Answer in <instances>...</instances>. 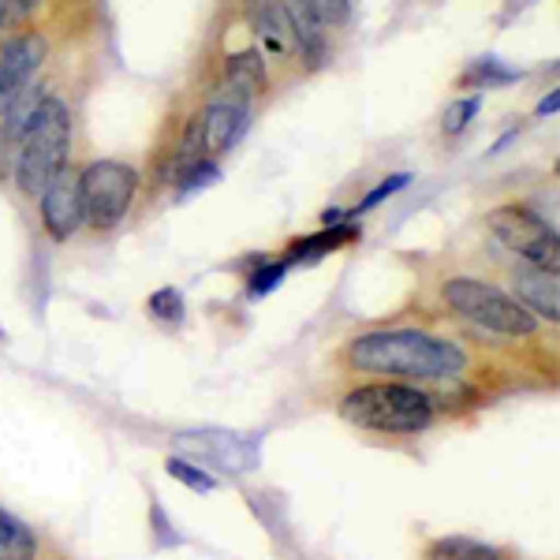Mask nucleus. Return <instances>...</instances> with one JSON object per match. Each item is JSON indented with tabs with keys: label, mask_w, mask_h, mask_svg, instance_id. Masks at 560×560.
I'll list each match as a JSON object with an SVG mask.
<instances>
[{
	"label": "nucleus",
	"mask_w": 560,
	"mask_h": 560,
	"mask_svg": "<svg viewBox=\"0 0 560 560\" xmlns=\"http://www.w3.org/2000/svg\"><path fill=\"white\" fill-rule=\"evenodd\" d=\"M306 4H311L314 20H318L325 31H329V26H345L348 15H351L348 0H306Z\"/></svg>",
	"instance_id": "21"
},
{
	"label": "nucleus",
	"mask_w": 560,
	"mask_h": 560,
	"mask_svg": "<svg viewBox=\"0 0 560 560\" xmlns=\"http://www.w3.org/2000/svg\"><path fill=\"white\" fill-rule=\"evenodd\" d=\"M348 363L359 374L445 382V377H456L467 366V355L453 340L430 337V332L419 329H377L351 340Z\"/></svg>",
	"instance_id": "1"
},
{
	"label": "nucleus",
	"mask_w": 560,
	"mask_h": 560,
	"mask_svg": "<svg viewBox=\"0 0 560 560\" xmlns=\"http://www.w3.org/2000/svg\"><path fill=\"white\" fill-rule=\"evenodd\" d=\"M224 86L240 90V94H247V97L266 90V65H261L258 49L232 52L229 65H224Z\"/></svg>",
	"instance_id": "13"
},
{
	"label": "nucleus",
	"mask_w": 560,
	"mask_h": 560,
	"mask_svg": "<svg viewBox=\"0 0 560 560\" xmlns=\"http://www.w3.org/2000/svg\"><path fill=\"white\" fill-rule=\"evenodd\" d=\"M516 300L527 306L535 318L557 322L560 318V288H557V273L549 269H520L516 273Z\"/></svg>",
	"instance_id": "10"
},
{
	"label": "nucleus",
	"mask_w": 560,
	"mask_h": 560,
	"mask_svg": "<svg viewBox=\"0 0 560 560\" xmlns=\"http://www.w3.org/2000/svg\"><path fill=\"white\" fill-rule=\"evenodd\" d=\"M284 15H288V26H292V38L300 42L306 65H322L329 42H325V26L314 20L311 4H306V0H284Z\"/></svg>",
	"instance_id": "11"
},
{
	"label": "nucleus",
	"mask_w": 560,
	"mask_h": 560,
	"mask_svg": "<svg viewBox=\"0 0 560 560\" xmlns=\"http://www.w3.org/2000/svg\"><path fill=\"white\" fill-rule=\"evenodd\" d=\"M71 153V113L60 97H42L31 113L15 153V184L23 195L38 198L49 179L68 168Z\"/></svg>",
	"instance_id": "2"
},
{
	"label": "nucleus",
	"mask_w": 560,
	"mask_h": 560,
	"mask_svg": "<svg viewBox=\"0 0 560 560\" xmlns=\"http://www.w3.org/2000/svg\"><path fill=\"white\" fill-rule=\"evenodd\" d=\"M42 198V221H45V232H49L57 243L71 240L79 232V224L86 221L83 213V191H79V176L65 168L49 179V187L38 195Z\"/></svg>",
	"instance_id": "9"
},
{
	"label": "nucleus",
	"mask_w": 560,
	"mask_h": 560,
	"mask_svg": "<svg viewBox=\"0 0 560 560\" xmlns=\"http://www.w3.org/2000/svg\"><path fill=\"white\" fill-rule=\"evenodd\" d=\"M284 273H288L284 261H273V266H261V269H255V273L247 277V288H250L255 295H266V292H273L280 280H284Z\"/></svg>",
	"instance_id": "23"
},
{
	"label": "nucleus",
	"mask_w": 560,
	"mask_h": 560,
	"mask_svg": "<svg viewBox=\"0 0 560 560\" xmlns=\"http://www.w3.org/2000/svg\"><path fill=\"white\" fill-rule=\"evenodd\" d=\"M198 124H202L206 153H229L243 135H247L250 97L240 94V90H232V86H221L213 102L206 105V113L198 116Z\"/></svg>",
	"instance_id": "7"
},
{
	"label": "nucleus",
	"mask_w": 560,
	"mask_h": 560,
	"mask_svg": "<svg viewBox=\"0 0 560 560\" xmlns=\"http://www.w3.org/2000/svg\"><path fill=\"white\" fill-rule=\"evenodd\" d=\"M445 303L453 306L456 314H464L467 322L482 325V329H490V332H501V337H535L538 332L535 314H530L516 295L501 292V288L486 284V280L453 277L445 284Z\"/></svg>",
	"instance_id": "4"
},
{
	"label": "nucleus",
	"mask_w": 560,
	"mask_h": 560,
	"mask_svg": "<svg viewBox=\"0 0 560 560\" xmlns=\"http://www.w3.org/2000/svg\"><path fill=\"white\" fill-rule=\"evenodd\" d=\"M427 560H501L493 546L471 538H438L430 546Z\"/></svg>",
	"instance_id": "16"
},
{
	"label": "nucleus",
	"mask_w": 560,
	"mask_h": 560,
	"mask_svg": "<svg viewBox=\"0 0 560 560\" xmlns=\"http://www.w3.org/2000/svg\"><path fill=\"white\" fill-rule=\"evenodd\" d=\"M165 471L176 478V482H184V486H191L195 493H210L213 490V475H206V471H198L195 464H187V459H179L173 456L165 464Z\"/></svg>",
	"instance_id": "18"
},
{
	"label": "nucleus",
	"mask_w": 560,
	"mask_h": 560,
	"mask_svg": "<svg viewBox=\"0 0 560 560\" xmlns=\"http://www.w3.org/2000/svg\"><path fill=\"white\" fill-rule=\"evenodd\" d=\"M34 553H38V541H34L31 527L0 512V560H34Z\"/></svg>",
	"instance_id": "15"
},
{
	"label": "nucleus",
	"mask_w": 560,
	"mask_h": 560,
	"mask_svg": "<svg viewBox=\"0 0 560 560\" xmlns=\"http://www.w3.org/2000/svg\"><path fill=\"white\" fill-rule=\"evenodd\" d=\"M520 79V71H512L509 65H501V60H493V57H486V60H478V65H471V71L464 75V83H471V86H509V83H516Z\"/></svg>",
	"instance_id": "17"
},
{
	"label": "nucleus",
	"mask_w": 560,
	"mask_h": 560,
	"mask_svg": "<svg viewBox=\"0 0 560 560\" xmlns=\"http://www.w3.org/2000/svg\"><path fill=\"white\" fill-rule=\"evenodd\" d=\"M478 108H482V97H478V94L453 102V105H448V113H445V131L448 135H459L478 116Z\"/></svg>",
	"instance_id": "19"
},
{
	"label": "nucleus",
	"mask_w": 560,
	"mask_h": 560,
	"mask_svg": "<svg viewBox=\"0 0 560 560\" xmlns=\"http://www.w3.org/2000/svg\"><path fill=\"white\" fill-rule=\"evenodd\" d=\"M250 23H255L258 38L266 42L269 52H288L295 45L292 38V26H288V15H284V4L280 0H250Z\"/></svg>",
	"instance_id": "12"
},
{
	"label": "nucleus",
	"mask_w": 560,
	"mask_h": 560,
	"mask_svg": "<svg viewBox=\"0 0 560 560\" xmlns=\"http://www.w3.org/2000/svg\"><path fill=\"white\" fill-rule=\"evenodd\" d=\"M150 311H153V318H161V322H179L184 318V295H179L176 288H161V292L150 295Z\"/></svg>",
	"instance_id": "20"
},
{
	"label": "nucleus",
	"mask_w": 560,
	"mask_h": 560,
	"mask_svg": "<svg viewBox=\"0 0 560 560\" xmlns=\"http://www.w3.org/2000/svg\"><path fill=\"white\" fill-rule=\"evenodd\" d=\"M340 415L359 430L374 433H422L433 422V404L427 393L400 382H382V385H363L351 388L340 400Z\"/></svg>",
	"instance_id": "3"
},
{
	"label": "nucleus",
	"mask_w": 560,
	"mask_h": 560,
	"mask_svg": "<svg viewBox=\"0 0 560 560\" xmlns=\"http://www.w3.org/2000/svg\"><path fill=\"white\" fill-rule=\"evenodd\" d=\"M217 179H221V168H217L213 161H202V165H195L191 173H187L184 179H179V191H184V195H195L198 187L217 184Z\"/></svg>",
	"instance_id": "24"
},
{
	"label": "nucleus",
	"mask_w": 560,
	"mask_h": 560,
	"mask_svg": "<svg viewBox=\"0 0 560 560\" xmlns=\"http://www.w3.org/2000/svg\"><path fill=\"white\" fill-rule=\"evenodd\" d=\"M411 184V176L408 173H400V176H388V179H382V184L374 187V191H370L363 202L355 206V210H351V217H359V213H366V210H374V206H382L388 195H396V191H404V187Z\"/></svg>",
	"instance_id": "22"
},
{
	"label": "nucleus",
	"mask_w": 560,
	"mask_h": 560,
	"mask_svg": "<svg viewBox=\"0 0 560 560\" xmlns=\"http://www.w3.org/2000/svg\"><path fill=\"white\" fill-rule=\"evenodd\" d=\"M355 236H359L355 224H332V229L318 232V236L295 240L292 247H288V261H318L322 255H329V250H340L348 240H355Z\"/></svg>",
	"instance_id": "14"
},
{
	"label": "nucleus",
	"mask_w": 560,
	"mask_h": 560,
	"mask_svg": "<svg viewBox=\"0 0 560 560\" xmlns=\"http://www.w3.org/2000/svg\"><path fill=\"white\" fill-rule=\"evenodd\" d=\"M486 224H490L493 236L501 240L512 255H520L527 261V266L557 273V266H560L557 229L541 221L535 210H527V206H497V210H490V217H486Z\"/></svg>",
	"instance_id": "6"
},
{
	"label": "nucleus",
	"mask_w": 560,
	"mask_h": 560,
	"mask_svg": "<svg viewBox=\"0 0 560 560\" xmlns=\"http://www.w3.org/2000/svg\"><path fill=\"white\" fill-rule=\"evenodd\" d=\"M79 191H83L86 221L94 229H116L135 202L139 173L124 161H94L79 173Z\"/></svg>",
	"instance_id": "5"
},
{
	"label": "nucleus",
	"mask_w": 560,
	"mask_h": 560,
	"mask_svg": "<svg viewBox=\"0 0 560 560\" xmlns=\"http://www.w3.org/2000/svg\"><path fill=\"white\" fill-rule=\"evenodd\" d=\"M45 52H49V45L42 34H20V38L4 42V49H0V116L34 83L38 68L45 65Z\"/></svg>",
	"instance_id": "8"
},
{
	"label": "nucleus",
	"mask_w": 560,
	"mask_h": 560,
	"mask_svg": "<svg viewBox=\"0 0 560 560\" xmlns=\"http://www.w3.org/2000/svg\"><path fill=\"white\" fill-rule=\"evenodd\" d=\"M8 4H12V15H31L42 0H8Z\"/></svg>",
	"instance_id": "26"
},
{
	"label": "nucleus",
	"mask_w": 560,
	"mask_h": 560,
	"mask_svg": "<svg viewBox=\"0 0 560 560\" xmlns=\"http://www.w3.org/2000/svg\"><path fill=\"white\" fill-rule=\"evenodd\" d=\"M557 102H560V94H557V90H549V97H541V105H538V116H553Z\"/></svg>",
	"instance_id": "25"
},
{
	"label": "nucleus",
	"mask_w": 560,
	"mask_h": 560,
	"mask_svg": "<svg viewBox=\"0 0 560 560\" xmlns=\"http://www.w3.org/2000/svg\"><path fill=\"white\" fill-rule=\"evenodd\" d=\"M8 20H12V4H8V0H0V34H4Z\"/></svg>",
	"instance_id": "27"
}]
</instances>
